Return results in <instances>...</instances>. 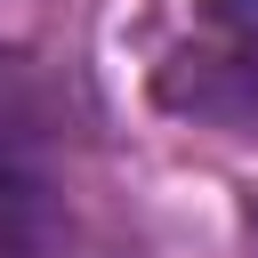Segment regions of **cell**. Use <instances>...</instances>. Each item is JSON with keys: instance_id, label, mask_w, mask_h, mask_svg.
<instances>
[{"instance_id": "cell-1", "label": "cell", "mask_w": 258, "mask_h": 258, "mask_svg": "<svg viewBox=\"0 0 258 258\" xmlns=\"http://www.w3.org/2000/svg\"><path fill=\"white\" fill-rule=\"evenodd\" d=\"M161 105L258 137V0H210V24L161 64Z\"/></svg>"}, {"instance_id": "cell-2", "label": "cell", "mask_w": 258, "mask_h": 258, "mask_svg": "<svg viewBox=\"0 0 258 258\" xmlns=\"http://www.w3.org/2000/svg\"><path fill=\"white\" fill-rule=\"evenodd\" d=\"M0 258H64V226L8 177H0Z\"/></svg>"}]
</instances>
